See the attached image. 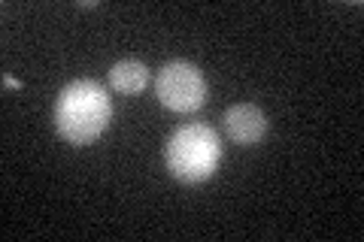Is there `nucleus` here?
<instances>
[{"mask_svg": "<svg viewBox=\"0 0 364 242\" xmlns=\"http://www.w3.org/2000/svg\"><path fill=\"white\" fill-rule=\"evenodd\" d=\"M112 100L109 91L95 79H73L55 100V131L67 145H91L109 128Z\"/></svg>", "mask_w": 364, "mask_h": 242, "instance_id": "nucleus-1", "label": "nucleus"}, {"mask_svg": "<svg viewBox=\"0 0 364 242\" xmlns=\"http://www.w3.org/2000/svg\"><path fill=\"white\" fill-rule=\"evenodd\" d=\"M164 160L170 176L182 185H200L215 176L222 160V140L207 124H182L167 140Z\"/></svg>", "mask_w": 364, "mask_h": 242, "instance_id": "nucleus-2", "label": "nucleus"}, {"mask_svg": "<svg viewBox=\"0 0 364 242\" xmlns=\"http://www.w3.org/2000/svg\"><path fill=\"white\" fill-rule=\"evenodd\" d=\"M155 97L170 112H195L207 100V79L188 61H170L158 70Z\"/></svg>", "mask_w": 364, "mask_h": 242, "instance_id": "nucleus-3", "label": "nucleus"}, {"mask_svg": "<svg viewBox=\"0 0 364 242\" xmlns=\"http://www.w3.org/2000/svg\"><path fill=\"white\" fill-rule=\"evenodd\" d=\"M225 133L234 145H258L267 133V115L255 103H234L225 109Z\"/></svg>", "mask_w": 364, "mask_h": 242, "instance_id": "nucleus-4", "label": "nucleus"}, {"mask_svg": "<svg viewBox=\"0 0 364 242\" xmlns=\"http://www.w3.org/2000/svg\"><path fill=\"white\" fill-rule=\"evenodd\" d=\"M109 85L116 88L119 94H140V91L149 85V67H146L143 61H134V57L112 64Z\"/></svg>", "mask_w": 364, "mask_h": 242, "instance_id": "nucleus-5", "label": "nucleus"}, {"mask_svg": "<svg viewBox=\"0 0 364 242\" xmlns=\"http://www.w3.org/2000/svg\"><path fill=\"white\" fill-rule=\"evenodd\" d=\"M4 82H6L9 88H18V85H21V82H18V79H13V76H6V79H4Z\"/></svg>", "mask_w": 364, "mask_h": 242, "instance_id": "nucleus-6", "label": "nucleus"}]
</instances>
